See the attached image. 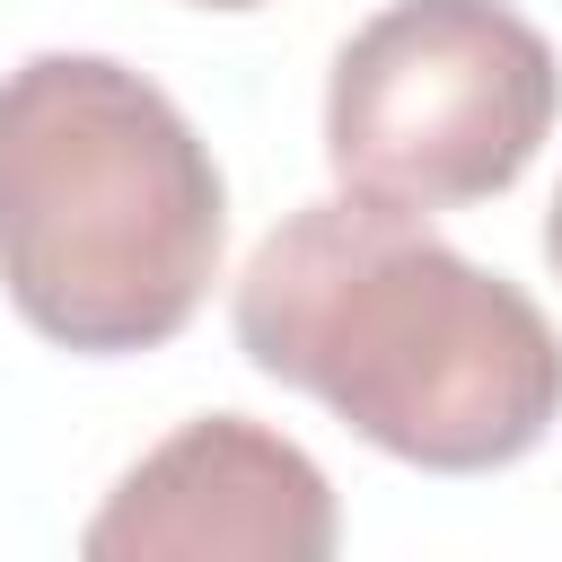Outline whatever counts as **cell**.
<instances>
[{
	"label": "cell",
	"instance_id": "obj_4",
	"mask_svg": "<svg viewBox=\"0 0 562 562\" xmlns=\"http://www.w3.org/2000/svg\"><path fill=\"white\" fill-rule=\"evenodd\" d=\"M334 536V483L299 439L202 413L105 492L79 544L97 562H325Z\"/></svg>",
	"mask_w": 562,
	"mask_h": 562
},
{
	"label": "cell",
	"instance_id": "obj_5",
	"mask_svg": "<svg viewBox=\"0 0 562 562\" xmlns=\"http://www.w3.org/2000/svg\"><path fill=\"white\" fill-rule=\"evenodd\" d=\"M544 263L562 272V193H553V211H544Z\"/></svg>",
	"mask_w": 562,
	"mask_h": 562
},
{
	"label": "cell",
	"instance_id": "obj_1",
	"mask_svg": "<svg viewBox=\"0 0 562 562\" xmlns=\"http://www.w3.org/2000/svg\"><path fill=\"white\" fill-rule=\"evenodd\" d=\"M237 351L422 474L518 465L562 422L544 307L378 202L290 211L237 272Z\"/></svg>",
	"mask_w": 562,
	"mask_h": 562
},
{
	"label": "cell",
	"instance_id": "obj_2",
	"mask_svg": "<svg viewBox=\"0 0 562 562\" xmlns=\"http://www.w3.org/2000/svg\"><path fill=\"white\" fill-rule=\"evenodd\" d=\"M228 184L176 97L105 53L0 79V290L88 360L158 351L220 281Z\"/></svg>",
	"mask_w": 562,
	"mask_h": 562
},
{
	"label": "cell",
	"instance_id": "obj_3",
	"mask_svg": "<svg viewBox=\"0 0 562 562\" xmlns=\"http://www.w3.org/2000/svg\"><path fill=\"white\" fill-rule=\"evenodd\" d=\"M562 114V61L509 0H395L325 79V167L351 202L430 220L509 193Z\"/></svg>",
	"mask_w": 562,
	"mask_h": 562
},
{
	"label": "cell",
	"instance_id": "obj_6",
	"mask_svg": "<svg viewBox=\"0 0 562 562\" xmlns=\"http://www.w3.org/2000/svg\"><path fill=\"white\" fill-rule=\"evenodd\" d=\"M193 9H263V0H193Z\"/></svg>",
	"mask_w": 562,
	"mask_h": 562
}]
</instances>
